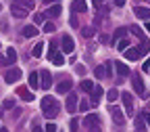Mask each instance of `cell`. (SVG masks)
Here are the masks:
<instances>
[{"label":"cell","instance_id":"1","mask_svg":"<svg viewBox=\"0 0 150 132\" xmlns=\"http://www.w3.org/2000/svg\"><path fill=\"white\" fill-rule=\"evenodd\" d=\"M59 101H56L54 97H44L42 99V111H44V116L48 120H54L56 116H59Z\"/></svg>","mask_w":150,"mask_h":132},{"label":"cell","instance_id":"2","mask_svg":"<svg viewBox=\"0 0 150 132\" xmlns=\"http://www.w3.org/2000/svg\"><path fill=\"white\" fill-rule=\"evenodd\" d=\"M121 99H123V107L127 111V118L134 113V97H131L129 92H121Z\"/></svg>","mask_w":150,"mask_h":132},{"label":"cell","instance_id":"3","mask_svg":"<svg viewBox=\"0 0 150 132\" xmlns=\"http://www.w3.org/2000/svg\"><path fill=\"white\" fill-rule=\"evenodd\" d=\"M40 80H42V82H40V86H42L44 90H48V88L52 86V73H50L48 69H44V71L40 73Z\"/></svg>","mask_w":150,"mask_h":132},{"label":"cell","instance_id":"4","mask_svg":"<svg viewBox=\"0 0 150 132\" xmlns=\"http://www.w3.org/2000/svg\"><path fill=\"white\" fill-rule=\"evenodd\" d=\"M4 80L11 84V82H17V80H21V69H17V67H13V69H8L6 73H4Z\"/></svg>","mask_w":150,"mask_h":132},{"label":"cell","instance_id":"5","mask_svg":"<svg viewBox=\"0 0 150 132\" xmlns=\"http://www.w3.org/2000/svg\"><path fill=\"white\" fill-rule=\"evenodd\" d=\"M13 6H19L23 11H31L35 6V0H13Z\"/></svg>","mask_w":150,"mask_h":132},{"label":"cell","instance_id":"6","mask_svg":"<svg viewBox=\"0 0 150 132\" xmlns=\"http://www.w3.org/2000/svg\"><path fill=\"white\" fill-rule=\"evenodd\" d=\"M110 116H112V122H115V124H123L125 122V118H123V111L119 109V107H110Z\"/></svg>","mask_w":150,"mask_h":132},{"label":"cell","instance_id":"7","mask_svg":"<svg viewBox=\"0 0 150 132\" xmlns=\"http://www.w3.org/2000/svg\"><path fill=\"white\" fill-rule=\"evenodd\" d=\"M71 11L73 13H86L88 11L86 0H73V2H71Z\"/></svg>","mask_w":150,"mask_h":132},{"label":"cell","instance_id":"8","mask_svg":"<svg viewBox=\"0 0 150 132\" xmlns=\"http://www.w3.org/2000/svg\"><path fill=\"white\" fill-rule=\"evenodd\" d=\"M75 50V44H73V38L71 36H63V52L71 55Z\"/></svg>","mask_w":150,"mask_h":132},{"label":"cell","instance_id":"9","mask_svg":"<svg viewBox=\"0 0 150 132\" xmlns=\"http://www.w3.org/2000/svg\"><path fill=\"white\" fill-rule=\"evenodd\" d=\"M61 11H63L61 2H56V4H52V6L44 13V15H46V17H50V19H54V17H59V15H61Z\"/></svg>","mask_w":150,"mask_h":132},{"label":"cell","instance_id":"10","mask_svg":"<svg viewBox=\"0 0 150 132\" xmlns=\"http://www.w3.org/2000/svg\"><path fill=\"white\" fill-rule=\"evenodd\" d=\"M112 65L117 67V73L121 75V78H125V75H129V73H131V71H129V65H125V63H121V61H115Z\"/></svg>","mask_w":150,"mask_h":132},{"label":"cell","instance_id":"11","mask_svg":"<svg viewBox=\"0 0 150 132\" xmlns=\"http://www.w3.org/2000/svg\"><path fill=\"white\" fill-rule=\"evenodd\" d=\"M131 84H134V88H136V92L140 94V97H144V94H146V90H144V84H142V78H140V75H134V82H131Z\"/></svg>","mask_w":150,"mask_h":132},{"label":"cell","instance_id":"12","mask_svg":"<svg viewBox=\"0 0 150 132\" xmlns=\"http://www.w3.org/2000/svg\"><path fill=\"white\" fill-rule=\"evenodd\" d=\"M134 13L140 17V19H144V21H150V9H144V6H136L134 9Z\"/></svg>","mask_w":150,"mask_h":132},{"label":"cell","instance_id":"13","mask_svg":"<svg viewBox=\"0 0 150 132\" xmlns=\"http://www.w3.org/2000/svg\"><path fill=\"white\" fill-rule=\"evenodd\" d=\"M17 94H19V97H23V101H27V103L33 101V94H31L25 86H19V88H17Z\"/></svg>","mask_w":150,"mask_h":132},{"label":"cell","instance_id":"14","mask_svg":"<svg viewBox=\"0 0 150 132\" xmlns=\"http://www.w3.org/2000/svg\"><path fill=\"white\" fill-rule=\"evenodd\" d=\"M75 109H77V97H75V94H69V99H67V111L69 113H75Z\"/></svg>","mask_w":150,"mask_h":132},{"label":"cell","instance_id":"15","mask_svg":"<svg viewBox=\"0 0 150 132\" xmlns=\"http://www.w3.org/2000/svg\"><path fill=\"white\" fill-rule=\"evenodd\" d=\"M21 32H23L25 38H35V36H38V27H35V25H25Z\"/></svg>","mask_w":150,"mask_h":132},{"label":"cell","instance_id":"16","mask_svg":"<svg viewBox=\"0 0 150 132\" xmlns=\"http://www.w3.org/2000/svg\"><path fill=\"white\" fill-rule=\"evenodd\" d=\"M71 88H73V82H67V80H65V82H61L59 86H56V92H59V94H65V92H69Z\"/></svg>","mask_w":150,"mask_h":132},{"label":"cell","instance_id":"17","mask_svg":"<svg viewBox=\"0 0 150 132\" xmlns=\"http://www.w3.org/2000/svg\"><path fill=\"white\" fill-rule=\"evenodd\" d=\"M29 86H31V88H38V86H40V73H38V71H31V73H29Z\"/></svg>","mask_w":150,"mask_h":132},{"label":"cell","instance_id":"18","mask_svg":"<svg viewBox=\"0 0 150 132\" xmlns=\"http://www.w3.org/2000/svg\"><path fill=\"white\" fill-rule=\"evenodd\" d=\"M83 124H86L88 128H94V126H98V124H100V120H98V116H88Z\"/></svg>","mask_w":150,"mask_h":132},{"label":"cell","instance_id":"19","mask_svg":"<svg viewBox=\"0 0 150 132\" xmlns=\"http://www.w3.org/2000/svg\"><path fill=\"white\" fill-rule=\"evenodd\" d=\"M94 75H96L98 80L106 78V67H104V65H96V69H94Z\"/></svg>","mask_w":150,"mask_h":132},{"label":"cell","instance_id":"20","mask_svg":"<svg viewBox=\"0 0 150 132\" xmlns=\"http://www.w3.org/2000/svg\"><path fill=\"white\" fill-rule=\"evenodd\" d=\"M11 13L17 17V19H23V17H27V11H23V9H19V6H11Z\"/></svg>","mask_w":150,"mask_h":132},{"label":"cell","instance_id":"21","mask_svg":"<svg viewBox=\"0 0 150 132\" xmlns=\"http://www.w3.org/2000/svg\"><path fill=\"white\" fill-rule=\"evenodd\" d=\"M6 61H8L11 65L17 61V50H15V48H6Z\"/></svg>","mask_w":150,"mask_h":132},{"label":"cell","instance_id":"22","mask_svg":"<svg viewBox=\"0 0 150 132\" xmlns=\"http://www.w3.org/2000/svg\"><path fill=\"white\" fill-rule=\"evenodd\" d=\"M42 52H44V42H38V44L33 46L31 55H33V57H42Z\"/></svg>","mask_w":150,"mask_h":132},{"label":"cell","instance_id":"23","mask_svg":"<svg viewBox=\"0 0 150 132\" xmlns=\"http://www.w3.org/2000/svg\"><path fill=\"white\" fill-rule=\"evenodd\" d=\"M52 61H54V65H65V57H63V52H54V57H52Z\"/></svg>","mask_w":150,"mask_h":132},{"label":"cell","instance_id":"24","mask_svg":"<svg viewBox=\"0 0 150 132\" xmlns=\"http://www.w3.org/2000/svg\"><path fill=\"white\" fill-rule=\"evenodd\" d=\"M79 88H81L83 92H92V88H94V82H90V80H83V82L79 84Z\"/></svg>","mask_w":150,"mask_h":132},{"label":"cell","instance_id":"25","mask_svg":"<svg viewBox=\"0 0 150 132\" xmlns=\"http://www.w3.org/2000/svg\"><path fill=\"white\" fill-rule=\"evenodd\" d=\"M142 128H144V111L136 118V130H138V132H142Z\"/></svg>","mask_w":150,"mask_h":132},{"label":"cell","instance_id":"26","mask_svg":"<svg viewBox=\"0 0 150 132\" xmlns=\"http://www.w3.org/2000/svg\"><path fill=\"white\" fill-rule=\"evenodd\" d=\"M117 97H119V92H117V88H110L108 92H106V99L112 103V101H117Z\"/></svg>","mask_w":150,"mask_h":132},{"label":"cell","instance_id":"27","mask_svg":"<svg viewBox=\"0 0 150 132\" xmlns=\"http://www.w3.org/2000/svg\"><path fill=\"white\" fill-rule=\"evenodd\" d=\"M129 29H131V32H134V36H136V38H140V40H144V34H142V29H140L138 25H131Z\"/></svg>","mask_w":150,"mask_h":132},{"label":"cell","instance_id":"28","mask_svg":"<svg viewBox=\"0 0 150 132\" xmlns=\"http://www.w3.org/2000/svg\"><path fill=\"white\" fill-rule=\"evenodd\" d=\"M117 46H119V50H127V48H129V42H127V38H121V40L117 42Z\"/></svg>","mask_w":150,"mask_h":132},{"label":"cell","instance_id":"29","mask_svg":"<svg viewBox=\"0 0 150 132\" xmlns=\"http://www.w3.org/2000/svg\"><path fill=\"white\" fill-rule=\"evenodd\" d=\"M81 34H83V38H92L94 34H96V29H94V27H83Z\"/></svg>","mask_w":150,"mask_h":132},{"label":"cell","instance_id":"30","mask_svg":"<svg viewBox=\"0 0 150 132\" xmlns=\"http://www.w3.org/2000/svg\"><path fill=\"white\" fill-rule=\"evenodd\" d=\"M13 107H15V99H4L2 109H13Z\"/></svg>","mask_w":150,"mask_h":132},{"label":"cell","instance_id":"31","mask_svg":"<svg viewBox=\"0 0 150 132\" xmlns=\"http://www.w3.org/2000/svg\"><path fill=\"white\" fill-rule=\"evenodd\" d=\"M125 34H127V29H125V27H119V29H117V34H115V38H117V40H121Z\"/></svg>","mask_w":150,"mask_h":132},{"label":"cell","instance_id":"32","mask_svg":"<svg viewBox=\"0 0 150 132\" xmlns=\"http://www.w3.org/2000/svg\"><path fill=\"white\" fill-rule=\"evenodd\" d=\"M90 109V101H81L79 103V111H88Z\"/></svg>","mask_w":150,"mask_h":132},{"label":"cell","instance_id":"33","mask_svg":"<svg viewBox=\"0 0 150 132\" xmlns=\"http://www.w3.org/2000/svg\"><path fill=\"white\" fill-rule=\"evenodd\" d=\"M33 23H35V25H42V23H44V17H42V15H35V17H33Z\"/></svg>","mask_w":150,"mask_h":132},{"label":"cell","instance_id":"34","mask_svg":"<svg viewBox=\"0 0 150 132\" xmlns=\"http://www.w3.org/2000/svg\"><path fill=\"white\" fill-rule=\"evenodd\" d=\"M54 29H56V27H54V23H50V21H48V23H44V32H54Z\"/></svg>","mask_w":150,"mask_h":132},{"label":"cell","instance_id":"35","mask_svg":"<svg viewBox=\"0 0 150 132\" xmlns=\"http://www.w3.org/2000/svg\"><path fill=\"white\" fill-rule=\"evenodd\" d=\"M77 128H79V122H77V120H71V130L77 132Z\"/></svg>","mask_w":150,"mask_h":132},{"label":"cell","instance_id":"36","mask_svg":"<svg viewBox=\"0 0 150 132\" xmlns=\"http://www.w3.org/2000/svg\"><path fill=\"white\" fill-rule=\"evenodd\" d=\"M46 132H56V126H54V124H52V122H50V124H48V126H46Z\"/></svg>","mask_w":150,"mask_h":132},{"label":"cell","instance_id":"37","mask_svg":"<svg viewBox=\"0 0 150 132\" xmlns=\"http://www.w3.org/2000/svg\"><path fill=\"white\" fill-rule=\"evenodd\" d=\"M142 69H144V71H148V69H150V57H148V59H146V63L142 65Z\"/></svg>","mask_w":150,"mask_h":132},{"label":"cell","instance_id":"38","mask_svg":"<svg viewBox=\"0 0 150 132\" xmlns=\"http://www.w3.org/2000/svg\"><path fill=\"white\" fill-rule=\"evenodd\" d=\"M100 42H104V44H106V42H110V38H108L106 34H102V36H100Z\"/></svg>","mask_w":150,"mask_h":132},{"label":"cell","instance_id":"39","mask_svg":"<svg viewBox=\"0 0 150 132\" xmlns=\"http://www.w3.org/2000/svg\"><path fill=\"white\" fill-rule=\"evenodd\" d=\"M8 61H6V57H2V55H0V67H4Z\"/></svg>","mask_w":150,"mask_h":132},{"label":"cell","instance_id":"40","mask_svg":"<svg viewBox=\"0 0 150 132\" xmlns=\"http://www.w3.org/2000/svg\"><path fill=\"white\" fill-rule=\"evenodd\" d=\"M59 0H44V4H56Z\"/></svg>","mask_w":150,"mask_h":132},{"label":"cell","instance_id":"41","mask_svg":"<svg viewBox=\"0 0 150 132\" xmlns=\"http://www.w3.org/2000/svg\"><path fill=\"white\" fill-rule=\"evenodd\" d=\"M115 4H117V6H123V4H125V0H115Z\"/></svg>","mask_w":150,"mask_h":132},{"label":"cell","instance_id":"42","mask_svg":"<svg viewBox=\"0 0 150 132\" xmlns=\"http://www.w3.org/2000/svg\"><path fill=\"white\" fill-rule=\"evenodd\" d=\"M33 132H44V130H42L40 126H35V128H33Z\"/></svg>","mask_w":150,"mask_h":132},{"label":"cell","instance_id":"43","mask_svg":"<svg viewBox=\"0 0 150 132\" xmlns=\"http://www.w3.org/2000/svg\"><path fill=\"white\" fill-rule=\"evenodd\" d=\"M144 116H146V122L150 124V113H144Z\"/></svg>","mask_w":150,"mask_h":132},{"label":"cell","instance_id":"44","mask_svg":"<svg viewBox=\"0 0 150 132\" xmlns=\"http://www.w3.org/2000/svg\"><path fill=\"white\" fill-rule=\"evenodd\" d=\"M146 29H148V32H150V21H148V23H146Z\"/></svg>","mask_w":150,"mask_h":132},{"label":"cell","instance_id":"45","mask_svg":"<svg viewBox=\"0 0 150 132\" xmlns=\"http://www.w3.org/2000/svg\"><path fill=\"white\" fill-rule=\"evenodd\" d=\"M0 132H8V130H6V128H0Z\"/></svg>","mask_w":150,"mask_h":132},{"label":"cell","instance_id":"46","mask_svg":"<svg viewBox=\"0 0 150 132\" xmlns=\"http://www.w3.org/2000/svg\"><path fill=\"white\" fill-rule=\"evenodd\" d=\"M0 11H2V4H0Z\"/></svg>","mask_w":150,"mask_h":132}]
</instances>
